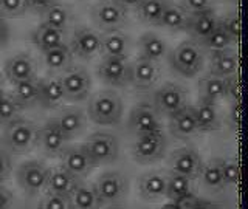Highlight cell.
<instances>
[{
    "mask_svg": "<svg viewBox=\"0 0 248 209\" xmlns=\"http://www.w3.org/2000/svg\"><path fill=\"white\" fill-rule=\"evenodd\" d=\"M5 149L16 155H23L37 146V127L33 121L17 116L5 124L3 130Z\"/></svg>",
    "mask_w": 248,
    "mask_h": 209,
    "instance_id": "obj_1",
    "label": "cell"
},
{
    "mask_svg": "<svg viewBox=\"0 0 248 209\" xmlns=\"http://www.w3.org/2000/svg\"><path fill=\"white\" fill-rule=\"evenodd\" d=\"M188 104V91L175 82H165L154 93V107L160 116H169Z\"/></svg>",
    "mask_w": 248,
    "mask_h": 209,
    "instance_id": "obj_9",
    "label": "cell"
},
{
    "mask_svg": "<svg viewBox=\"0 0 248 209\" xmlns=\"http://www.w3.org/2000/svg\"><path fill=\"white\" fill-rule=\"evenodd\" d=\"M58 0H25V5H27V11L42 14L45 10H48Z\"/></svg>",
    "mask_w": 248,
    "mask_h": 209,
    "instance_id": "obj_47",
    "label": "cell"
},
{
    "mask_svg": "<svg viewBox=\"0 0 248 209\" xmlns=\"http://www.w3.org/2000/svg\"><path fill=\"white\" fill-rule=\"evenodd\" d=\"M73 56L90 60L101 54V33L89 27L78 28L68 44Z\"/></svg>",
    "mask_w": 248,
    "mask_h": 209,
    "instance_id": "obj_13",
    "label": "cell"
},
{
    "mask_svg": "<svg viewBox=\"0 0 248 209\" xmlns=\"http://www.w3.org/2000/svg\"><path fill=\"white\" fill-rule=\"evenodd\" d=\"M220 172L225 186H232L239 181V163L234 158H220Z\"/></svg>",
    "mask_w": 248,
    "mask_h": 209,
    "instance_id": "obj_41",
    "label": "cell"
},
{
    "mask_svg": "<svg viewBox=\"0 0 248 209\" xmlns=\"http://www.w3.org/2000/svg\"><path fill=\"white\" fill-rule=\"evenodd\" d=\"M68 200H70V208H76V209H93L101 206L95 186L85 183L82 178L76 184L73 192L70 194Z\"/></svg>",
    "mask_w": 248,
    "mask_h": 209,
    "instance_id": "obj_32",
    "label": "cell"
},
{
    "mask_svg": "<svg viewBox=\"0 0 248 209\" xmlns=\"http://www.w3.org/2000/svg\"><path fill=\"white\" fill-rule=\"evenodd\" d=\"M41 15H42V23L62 31H65L70 27V22H72V13H70V10L58 2L51 5L48 10H45Z\"/></svg>",
    "mask_w": 248,
    "mask_h": 209,
    "instance_id": "obj_36",
    "label": "cell"
},
{
    "mask_svg": "<svg viewBox=\"0 0 248 209\" xmlns=\"http://www.w3.org/2000/svg\"><path fill=\"white\" fill-rule=\"evenodd\" d=\"M199 95L202 101L217 103L222 98H227L234 90V76L231 77H219L214 75L203 76L199 81Z\"/></svg>",
    "mask_w": 248,
    "mask_h": 209,
    "instance_id": "obj_19",
    "label": "cell"
},
{
    "mask_svg": "<svg viewBox=\"0 0 248 209\" xmlns=\"http://www.w3.org/2000/svg\"><path fill=\"white\" fill-rule=\"evenodd\" d=\"M79 180L81 178L70 174L65 167H62V166L51 167L48 178H46L45 192H53V194H59V195H64V197H70V194L73 192V189L76 188V184L79 183Z\"/></svg>",
    "mask_w": 248,
    "mask_h": 209,
    "instance_id": "obj_26",
    "label": "cell"
},
{
    "mask_svg": "<svg viewBox=\"0 0 248 209\" xmlns=\"http://www.w3.org/2000/svg\"><path fill=\"white\" fill-rule=\"evenodd\" d=\"M168 141L161 130L147 132L137 135V139L132 144V157L140 164H151L165 157Z\"/></svg>",
    "mask_w": 248,
    "mask_h": 209,
    "instance_id": "obj_5",
    "label": "cell"
},
{
    "mask_svg": "<svg viewBox=\"0 0 248 209\" xmlns=\"http://www.w3.org/2000/svg\"><path fill=\"white\" fill-rule=\"evenodd\" d=\"M130 37L121 30L106 31L101 34V54L108 58H129Z\"/></svg>",
    "mask_w": 248,
    "mask_h": 209,
    "instance_id": "obj_23",
    "label": "cell"
},
{
    "mask_svg": "<svg viewBox=\"0 0 248 209\" xmlns=\"http://www.w3.org/2000/svg\"><path fill=\"white\" fill-rule=\"evenodd\" d=\"M59 158H61V166L65 167L70 174L76 175L78 178L87 177L96 167L95 161H93L85 144L67 146Z\"/></svg>",
    "mask_w": 248,
    "mask_h": 209,
    "instance_id": "obj_12",
    "label": "cell"
},
{
    "mask_svg": "<svg viewBox=\"0 0 248 209\" xmlns=\"http://www.w3.org/2000/svg\"><path fill=\"white\" fill-rule=\"evenodd\" d=\"M194 115L200 132H216L222 127L220 113L217 110L216 103L209 101H199L197 105H194Z\"/></svg>",
    "mask_w": 248,
    "mask_h": 209,
    "instance_id": "obj_30",
    "label": "cell"
},
{
    "mask_svg": "<svg viewBox=\"0 0 248 209\" xmlns=\"http://www.w3.org/2000/svg\"><path fill=\"white\" fill-rule=\"evenodd\" d=\"M203 164L200 155L192 149V147L183 146L172 150L168 157V166L170 172L183 174L189 178H197L200 167Z\"/></svg>",
    "mask_w": 248,
    "mask_h": 209,
    "instance_id": "obj_17",
    "label": "cell"
},
{
    "mask_svg": "<svg viewBox=\"0 0 248 209\" xmlns=\"http://www.w3.org/2000/svg\"><path fill=\"white\" fill-rule=\"evenodd\" d=\"M182 6L185 8L189 14L191 13H199L211 8V0H182Z\"/></svg>",
    "mask_w": 248,
    "mask_h": 209,
    "instance_id": "obj_48",
    "label": "cell"
},
{
    "mask_svg": "<svg viewBox=\"0 0 248 209\" xmlns=\"http://www.w3.org/2000/svg\"><path fill=\"white\" fill-rule=\"evenodd\" d=\"M189 192H192V178L186 177L183 174H177V172H169L166 175L165 197H168L169 200H175Z\"/></svg>",
    "mask_w": 248,
    "mask_h": 209,
    "instance_id": "obj_37",
    "label": "cell"
},
{
    "mask_svg": "<svg viewBox=\"0 0 248 209\" xmlns=\"http://www.w3.org/2000/svg\"><path fill=\"white\" fill-rule=\"evenodd\" d=\"M85 147L89 149L93 161L96 166L110 164L116 161L120 153V141L115 134L106 130L93 132L85 141Z\"/></svg>",
    "mask_w": 248,
    "mask_h": 209,
    "instance_id": "obj_8",
    "label": "cell"
},
{
    "mask_svg": "<svg viewBox=\"0 0 248 209\" xmlns=\"http://www.w3.org/2000/svg\"><path fill=\"white\" fill-rule=\"evenodd\" d=\"M166 175L161 170H151L141 175L138 181L140 197L146 201H157L165 197L166 192Z\"/></svg>",
    "mask_w": 248,
    "mask_h": 209,
    "instance_id": "obj_24",
    "label": "cell"
},
{
    "mask_svg": "<svg viewBox=\"0 0 248 209\" xmlns=\"http://www.w3.org/2000/svg\"><path fill=\"white\" fill-rule=\"evenodd\" d=\"M8 41H10V25L3 15H0V46L6 45Z\"/></svg>",
    "mask_w": 248,
    "mask_h": 209,
    "instance_id": "obj_50",
    "label": "cell"
},
{
    "mask_svg": "<svg viewBox=\"0 0 248 209\" xmlns=\"http://www.w3.org/2000/svg\"><path fill=\"white\" fill-rule=\"evenodd\" d=\"M127 13L124 8L116 2V0H98V2L90 8V17L95 27L106 31L120 30L124 23L127 22Z\"/></svg>",
    "mask_w": 248,
    "mask_h": 209,
    "instance_id": "obj_6",
    "label": "cell"
},
{
    "mask_svg": "<svg viewBox=\"0 0 248 209\" xmlns=\"http://www.w3.org/2000/svg\"><path fill=\"white\" fill-rule=\"evenodd\" d=\"M101 206H118L129 194V178L118 170H106L93 183Z\"/></svg>",
    "mask_w": 248,
    "mask_h": 209,
    "instance_id": "obj_3",
    "label": "cell"
},
{
    "mask_svg": "<svg viewBox=\"0 0 248 209\" xmlns=\"http://www.w3.org/2000/svg\"><path fill=\"white\" fill-rule=\"evenodd\" d=\"M232 44L234 42L231 41L230 36L227 34V31H225L223 27L219 23V27H217L213 33H209L199 45L202 46V48H206L209 53H211V51L230 48V46H232Z\"/></svg>",
    "mask_w": 248,
    "mask_h": 209,
    "instance_id": "obj_39",
    "label": "cell"
},
{
    "mask_svg": "<svg viewBox=\"0 0 248 209\" xmlns=\"http://www.w3.org/2000/svg\"><path fill=\"white\" fill-rule=\"evenodd\" d=\"M50 174V167L42 161L30 160L22 163L16 172V180L23 192L28 195H39L45 191L46 178Z\"/></svg>",
    "mask_w": 248,
    "mask_h": 209,
    "instance_id": "obj_7",
    "label": "cell"
},
{
    "mask_svg": "<svg viewBox=\"0 0 248 209\" xmlns=\"http://www.w3.org/2000/svg\"><path fill=\"white\" fill-rule=\"evenodd\" d=\"M189 13L185 10L182 5H177L172 2H168V5L163 10L160 19L157 22V27L170 31V33H178V31H185L188 25Z\"/></svg>",
    "mask_w": 248,
    "mask_h": 209,
    "instance_id": "obj_28",
    "label": "cell"
},
{
    "mask_svg": "<svg viewBox=\"0 0 248 209\" xmlns=\"http://www.w3.org/2000/svg\"><path fill=\"white\" fill-rule=\"evenodd\" d=\"M13 96L17 99V103L27 108L30 105H34L39 103V95H41V85H39L37 77H31L20 82L13 84Z\"/></svg>",
    "mask_w": 248,
    "mask_h": 209,
    "instance_id": "obj_34",
    "label": "cell"
},
{
    "mask_svg": "<svg viewBox=\"0 0 248 209\" xmlns=\"http://www.w3.org/2000/svg\"><path fill=\"white\" fill-rule=\"evenodd\" d=\"M169 0H141L137 6V15L138 19L147 23V25H157L160 15L168 5Z\"/></svg>",
    "mask_w": 248,
    "mask_h": 209,
    "instance_id": "obj_38",
    "label": "cell"
},
{
    "mask_svg": "<svg viewBox=\"0 0 248 209\" xmlns=\"http://www.w3.org/2000/svg\"><path fill=\"white\" fill-rule=\"evenodd\" d=\"M127 127L134 135L161 130V116L151 104H137L129 115Z\"/></svg>",
    "mask_w": 248,
    "mask_h": 209,
    "instance_id": "obj_14",
    "label": "cell"
},
{
    "mask_svg": "<svg viewBox=\"0 0 248 209\" xmlns=\"http://www.w3.org/2000/svg\"><path fill=\"white\" fill-rule=\"evenodd\" d=\"M169 130L170 135L177 139H191L200 134L196 115H194V105L186 104L180 110L169 116Z\"/></svg>",
    "mask_w": 248,
    "mask_h": 209,
    "instance_id": "obj_18",
    "label": "cell"
},
{
    "mask_svg": "<svg viewBox=\"0 0 248 209\" xmlns=\"http://www.w3.org/2000/svg\"><path fill=\"white\" fill-rule=\"evenodd\" d=\"M42 60L46 70L53 73H62L73 65V53L68 44H62L54 48L42 51Z\"/></svg>",
    "mask_w": 248,
    "mask_h": 209,
    "instance_id": "obj_29",
    "label": "cell"
},
{
    "mask_svg": "<svg viewBox=\"0 0 248 209\" xmlns=\"http://www.w3.org/2000/svg\"><path fill=\"white\" fill-rule=\"evenodd\" d=\"M98 77L110 87H126L130 82V62L127 58L103 56L96 67Z\"/></svg>",
    "mask_w": 248,
    "mask_h": 209,
    "instance_id": "obj_10",
    "label": "cell"
},
{
    "mask_svg": "<svg viewBox=\"0 0 248 209\" xmlns=\"http://www.w3.org/2000/svg\"><path fill=\"white\" fill-rule=\"evenodd\" d=\"M219 23H220V19L217 17L216 11L213 8H208V10L199 11V13H191L185 31H188V34L191 36V41L200 44L209 33H213V31L219 27Z\"/></svg>",
    "mask_w": 248,
    "mask_h": 209,
    "instance_id": "obj_20",
    "label": "cell"
},
{
    "mask_svg": "<svg viewBox=\"0 0 248 209\" xmlns=\"http://www.w3.org/2000/svg\"><path fill=\"white\" fill-rule=\"evenodd\" d=\"M126 11H135L141 0H116Z\"/></svg>",
    "mask_w": 248,
    "mask_h": 209,
    "instance_id": "obj_51",
    "label": "cell"
},
{
    "mask_svg": "<svg viewBox=\"0 0 248 209\" xmlns=\"http://www.w3.org/2000/svg\"><path fill=\"white\" fill-rule=\"evenodd\" d=\"M23 110V107L17 103L13 95H5L0 98V124H8L10 121L16 119L17 116H20V112Z\"/></svg>",
    "mask_w": 248,
    "mask_h": 209,
    "instance_id": "obj_40",
    "label": "cell"
},
{
    "mask_svg": "<svg viewBox=\"0 0 248 209\" xmlns=\"http://www.w3.org/2000/svg\"><path fill=\"white\" fill-rule=\"evenodd\" d=\"M161 68L158 62L138 56L130 62V82L135 90H149L160 79Z\"/></svg>",
    "mask_w": 248,
    "mask_h": 209,
    "instance_id": "obj_15",
    "label": "cell"
},
{
    "mask_svg": "<svg viewBox=\"0 0 248 209\" xmlns=\"http://www.w3.org/2000/svg\"><path fill=\"white\" fill-rule=\"evenodd\" d=\"M61 82L68 101H84L90 95L92 77L90 73L82 67H70L61 73Z\"/></svg>",
    "mask_w": 248,
    "mask_h": 209,
    "instance_id": "obj_11",
    "label": "cell"
},
{
    "mask_svg": "<svg viewBox=\"0 0 248 209\" xmlns=\"http://www.w3.org/2000/svg\"><path fill=\"white\" fill-rule=\"evenodd\" d=\"M140 56L147 58L155 62H160L163 58L168 56L169 48H168V44L163 41V39L155 34V33H144L141 37H140Z\"/></svg>",
    "mask_w": 248,
    "mask_h": 209,
    "instance_id": "obj_33",
    "label": "cell"
},
{
    "mask_svg": "<svg viewBox=\"0 0 248 209\" xmlns=\"http://www.w3.org/2000/svg\"><path fill=\"white\" fill-rule=\"evenodd\" d=\"M169 64L178 75L185 77H194L203 68V50L197 42L185 41L169 53Z\"/></svg>",
    "mask_w": 248,
    "mask_h": 209,
    "instance_id": "obj_4",
    "label": "cell"
},
{
    "mask_svg": "<svg viewBox=\"0 0 248 209\" xmlns=\"http://www.w3.org/2000/svg\"><path fill=\"white\" fill-rule=\"evenodd\" d=\"M51 121L62 130L68 139L78 136L85 129V113L78 107H64Z\"/></svg>",
    "mask_w": 248,
    "mask_h": 209,
    "instance_id": "obj_22",
    "label": "cell"
},
{
    "mask_svg": "<svg viewBox=\"0 0 248 209\" xmlns=\"http://www.w3.org/2000/svg\"><path fill=\"white\" fill-rule=\"evenodd\" d=\"M11 169H13L11 152H8L5 147H0V183H3L10 178Z\"/></svg>",
    "mask_w": 248,
    "mask_h": 209,
    "instance_id": "obj_46",
    "label": "cell"
},
{
    "mask_svg": "<svg viewBox=\"0 0 248 209\" xmlns=\"http://www.w3.org/2000/svg\"><path fill=\"white\" fill-rule=\"evenodd\" d=\"M5 84H3V79H2V77H0V98H2L3 95H5Z\"/></svg>",
    "mask_w": 248,
    "mask_h": 209,
    "instance_id": "obj_52",
    "label": "cell"
},
{
    "mask_svg": "<svg viewBox=\"0 0 248 209\" xmlns=\"http://www.w3.org/2000/svg\"><path fill=\"white\" fill-rule=\"evenodd\" d=\"M70 139L62 134V130L48 119L42 127H37V146L50 158H58L65 150Z\"/></svg>",
    "mask_w": 248,
    "mask_h": 209,
    "instance_id": "obj_16",
    "label": "cell"
},
{
    "mask_svg": "<svg viewBox=\"0 0 248 209\" xmlns=\"http://www.w3.org/2000/svg\"><path fill=\"white\" fill-rule=\"evenodd\" d=\"M170 208H202V206H213L211 203H205L203 200L200 197H197L194 192L186 194V195L180 197V198H175V200H170V203L166 205Z\"/></svg>",
    "mask_w": 248,
    "mask_h": 209,
    "instance_id": "obj_44",
    "label": "cell"
},
{
    "mask_svg": "<svg viewBox=\"0 0 248 209\" xmlns=\"http://www.w3.org/2000/svg\"><path fill=\"white\" fill-rule=\"evenodd\" d=\"M41 85V95H39V104L45 108H58L62 105L65 99V91L62 87L59 76H46L45 79H39Z\"/></svg>",
    "mask_w": 248,
    "mask_h": 209,
    "instance_id": "obj_27",
    "label": "cell"
},
{
    "mask_svg": "<svg viewBox=\"0 0 248 209\" xmlns=\"http://www.w3.org/2000/svg\"><path fill=\"white\" fill-rule=\"evenodd\" d=\"M89 116L101 126H118L123 118V99L113 90H103L90 98Z\"/></svg>",
    "mask_w": 248,
    "mask_h": 209,
    "instance_id": "obj_2",
    "label": "cell"
},
{
    "mask_svg": "<svg viewBox=\"0 0 248 209\" xmlns=\"http://www.w3.org/2000/svg\"><path fill=\"white\" fill-rule=\"evenodd\" d=\"M27 13L25 0H0V15L16 19Z\"/></svg>",
    "mask_w": 248,
    "mask_h": 209,
    "instance_id": "obj_42",
    "label": "cell"
},
{
    "mask_svg": "<svg viewBox=\"0 0 248 209\" xmlns=\"http://www.w3.org/2000/svg\"><path fill=\"white\" fill-rule=\"evenodd\" d=\"M3 72L6 79L11 84L31 79V77H36V72H37L36 59L30 53L14 54V56H11L5 62Z\"/></svg>",
    "mask_w": 248,
    "mask_h": 209,
    "instance_id": "obj_21",
    "label": "cell"
},
{
    "mask_svg": "<svg viewBox=\"0 0 248 209\" xmlns=\"http://www.w3.org/2000/svg\"><path fill=\"white\" fill-rule=\"evenodd\" d=\"M39 206L45 209H67L70 208V200L68 197L59 195V194L45 192V195L39 201Z\"/></svg>",
    "mask_w": 248,
    "mask_h": 209,
    "instance_id": "obj_43",
    "label": "cell"
},
{
    "mask_svg": "<svg viewBox=\"0 0 248 209\" xmlns=\"http://www.w3.org/2000/svg\"><path fill=\"white\" fill-rule=\"evenodd\" d=\"M14 201V195L0 183V208H10Z\"/></svg>",
    "mask_w": 248,
    "mask_h": 209,
    "instance_id": "obj_49",
    "label": "cell"
},
{
    "mask_svg": "<svg viewBox=\"0 0 248 209\" xmlns=\"http://www.w3.org/2000/svg\"><path fill=\"white\" fill-rule=\"evenodd\" d=\"M31 41H33V44L39 50L45 51V50L54 48V46H58V45L65 44V31L41 23V25L34 28V31L31 33Z\"/></svg>",
    "mask_w": 248,
    "mask_h": 209,
    "instance_id": "obj_31",
    "label": "cell"
},
{
    "mask_svg": "<svg viewBox=\"0 0 248 209\" xmlns=\"http://www.w3.org/2000/svg\"><path fill=\"white\" fill-rule=\"evenodd\" d=\"M199 177L202 183L209 191H222L225 188L223 177L220 172V158H211L200 167Z\"/></svg>",
    "mask_w": 248,
    "mask_h": 209,
    "instance_id": "obj_35",
    "label": "cell"
},
{
    "mask_svg": "<svg viewBox=\"0 0 248 209\" xmlns=\"http://www.w3.org/2000/svg\"><path fill=\"white\" fill-rule=\"evenodd\" d=\"M237 54L232 46L219 51H211L209 56V75L219 77H231L237 72Z\"/></svg>",
    "mask_w": 248,
    "mask_h": 209,
    "instance_id": "obj_25",
    "label": "cell"
},
{
    "mask_svg": "<svg viewBox=\"0 0 248 209\" xmlns=\"http://www.w3.org/2000/svg\"><path fill=\"white\" fill-rule=\"evenodd\" d=\"M220 25L223 27V30L227 31V34L230 36V39L232 42H237L240 37V20L239 15L236 13L228 14L227 17H223L220 20Z\"/></svg>",
    "mask_w": 248,
    "mask_h": 209,
    "instance_id": "obj_45",
    "label": "cell"
}]
</instances>
